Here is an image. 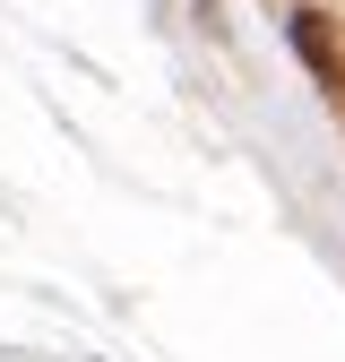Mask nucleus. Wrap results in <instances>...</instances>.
<instances>
[{
  "mask_svg": "<svg viewBox=\"0 0 345 362\" xmlns=\"http://www.w3.org/2000/svg\"><path fill=\"white\" fill-rule=\"evenodd\" d=\"M293 43H302V52H311V61H320V78L337 86V95H345V52H337V35H328L320 18H302V26H293Z\"/></svg>",
  "mask_w": 345,
  "mask_h": 362,
  "instance_id": "f257e3e1",
  "label": "nucleus"
}]
</instances>
